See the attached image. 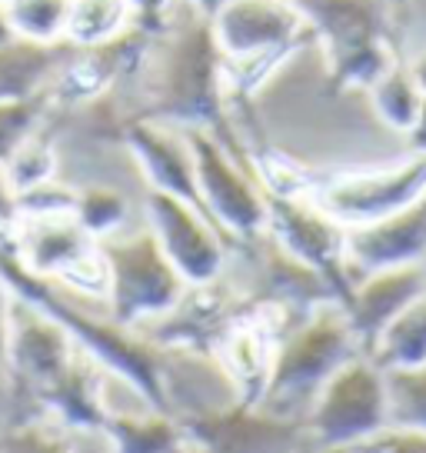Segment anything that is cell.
I'll return each instance as SVG.
<instances>
[{
    "mask_svg": "<svg viewBox=\"0 0 426 453\" xmlns=\"http://www.w3.org/2000/svg\"><path fill=\"white\" fill-rule=\"evenodd\" d=\"M120 94L133 117L210 130L237 160L254 167L256 157L230 120L224 54L213 41L210 17L197 14L186 0H177L160 27L150 30L141 67Z\"/></svg>",
    "mask_w": 426,
    "mask_h": 453,
    "instance_id": "obj_1",
    "label": "cell"
},
{
    "mask_svg": "<svg viewBox=\"0 0 426 453\" xmlns=\"http://www.w3.org/2000/svg\"><path fill=\"white\" fill-rule=\"evenodd\" d=\"M363 354L354 326L337 300L313 307L277 337L273 367L260 407L286 417H307L313 396L337 370Z\"/></svg>",
    "mask_w": 426,
    "mask_h": 453,
    "instance_id": "obj_2",
    "label": "cell"
},
{
    "mask_svg": "<svg viewBox=\"0 0 426 453\" xmlns=\"http://www.w3.org/2000/svg\"><path fill=\"white\" fill-rule=\"evenodd\" d=\"M323 47L330 84L337 90H367L399 60V24L390 0H293Z\"/></svg>",
    "mask_w": 426,
    "mask_h": 453,
    "instance_id": "obj_3",
    "label": "cell"
},
{
    "mask_svg": "<svg viewBox=\"0 0 426 453\" xmlns=\"http://www.w3.org/2000/svg\"><path fill=\"white\" fill-rule=\"evenodd\" d=\"M210 30L233 94H254L300 47L313 43L293 0H230L210 17Z\"/></svg>",
    "mask_w": 426,
    "mask_h": 453,
    "instance_id": "obj_4",
    "label": "cell"
},
{
    "mask_svg": "<svg viewBox=\"0 0 426 453\" xmlns=\"http://www.w3.org/2000/svg\"><path fill=\"white\" fill-rule=\"evenodd\" d=\"M107 260V313L124 326H143L164 317L184 297L186 280L160 250L143 220L100 241Z\"/></svg>",
    "mask_w": 426,
    "mask_h": 453,
    "instance_id": "obj_5",
    "label": "cell"
},
{
    "mask_svg": "<svg viewBox=\"0 0 426 453\" xmlns=\"http://www.w3.org/2000/svg\"><path fill=\"white\" fill-rule=\"evenodd\" d=\"M184 134L194 154L197 194L207 217L224 230L233 250L260 237L267 230V194L256 170L237 160L210 130L184 127Z\"/></svg>",
    "mask_w": 426,
    "mask_h": 453,
    "instance_id": "obj_6",
    "label": "cell"
},
{
    "mask_svg": "<svg viewBox=\"0 0 426 453\" xmlns=\"http://www.w3.org/2000/svg\"><path fill=\"white\" fill-rule=\"evenodd\" d=\"M307 437L310 450L354 447L360 440L390 426L386 407V377L367 354L346 360L330 377L307 411Z\"/></svg>",
    "mask_w": 426,
    "mask_h": 453,
    "instance_id": "obj_7",
    "label": "cell"
},
{
    "mask_svg": "<svg viewBox=\"0 0 426 453\" xmlns=\"http://www.w3.org/2000/svg\"><path fill=\"white\" fill-rule=\"evenodd\" d=\"M190 453H307V420L273 413L233 396L230 403H203L177 411Z\"/></svg>",
    "mask_w": 426,
    "mask_h": 453,
    "instance_id": "obj_8",
    "label": "cell"
},
{
    "mask_svg": "<svg viewBox=\"0 0 426 453\" xmlns=\"http://www.w3.org/2000/svg\"><path fill=\"white\" fill-rule=\"evenodd\" d=\"M256 303L227 277V270L207 283H186L184 297L173 303L164 317L137 326L154 347L177 357H203L210 360L217 343L240 317Z\"/></svg>",
    "mask_w": 426,
    "mask_h": 453,
    "instance_id": "obj_9",
    "label": "cell"
},
{
    "mask_svg": "<svg viewBox=\"0 0 426 453\" xmlns=\"http://www.w3.org/2000/svg\"><path fill=\"white\" fill-rule=\"evenodd\" d=\"M426 194V154L410 150L399 164L340 170L316 177L310 197L343 226H360L403 211Z\"/></svg>",
    "mask_w": 426,
    "mask_h": 453,
    "instance_id": "obj_10",
    "label": "cell"
},
{
    "mask_svg": "<svg viewBox=\"0 0 426 453\" xmlns=\"http://www.w3.org/2000/svg\"><path fill=\"white\" fill-rule=\"evenodd\" d=\"M267 234L293 260L316 270L330 283L340 307L346 303L356 283L343 247L346 226L337 224L310 194H267Z\"/></svg>",
    "mask_w": 426,
    "mask_h": 453,
    "instance_id": "obj_11",
    "label": "cell"
},
{
    "mask_svg": "<svg viewBox=\"0 0 426 453\" xmlns=\"http://www.w3.org/2000/svg\"><path fill=\"white\" fill-rule=\"evenodd\" d=\"M141 220L147 224L154 241L160 243V250L167 254V260L186 283L217 280L227 270L230 257H233V243L190 200L160 194V190H147Z\"/></svg>",
    "mask_w": 426,
    "mask_h": 453,
    "instance_id": "obj_12",
    "label": "cell"
},
{
    "mask_svg": "<svg viewBox=\"0 0 426 453\" xmlns=\"http://www.w3.org/2000/svg\"><path fill=\"white\" fill-rule=\"evenodd\" d=\"M124 150L137 164L147 190L173 194V197L190 200L194 207L203 211L197 194V177H194V154H190L184 127L137 117L124 130Z\"/></svg>",
    "mask_w": 426,
    "mask_h": 453,
    "instance_id": "obj_13",
    "label": "cell"
},
{
    "mask_svg": "<svg viewBox=\"0 0 426 453\" xmlns=\"http://www.w3.org/2000/svg\"><path fill=\"white\" fill-rule=\"evenodd\" d=\"M286 320L277 311L256 303L254 311L240 317L237 324L227 330V337L217 343L213 350V364L230 380L240 400L247 403H260L267 377L273 367V350H277V337L286 330Z\"/></svg>",
    "mask_w": 426,
    "mask_h": 453,
    "instance_id": "obj_14",
    "label": "cell"
},
{
    "mask_svg": "<svg viewBox=\"0 0 426 453\" xmlns=\"http://www.w3.org/2000/svg\"><path fill=\"white\" fill-rule=\"evenodd\" d=\"M343 247H346V264L356 277L369 270L426 264V194L380 220L346 226Z\"/></svg>",
    "mask_w": 426,
    "mask_h": 453,
    "instance_id": "obj_15",
    "label": "cell"
},
{
    "mask_svg": "<svg viewBox=\"0 0 426 453\" xmlns=\"http://www.w3.org/2000/svg\"><path fill=\"white\" fill-rule=\"evenodd\" d=\"M420 294H426V264L369 270L356 277L354 290L343 303V313L354 326L363 354H369V347L384 334V326Z\"/></svg>",
    "mask_w": 426,
    "mask_h": 453,
    "instance_id": "obj_16",
    "label": "cell"
},
{
    "mask_svg": "<svg viewBox=\"0 0 426 453\" xmlns=\"http://www.w3.org/2000/svg\"><path fill=\"white\" fill-rule=\"evenodd\" d=\"M64 54V43L11 41L0 43V100L47 97V87Z\"/></svg>",
    "mask_w": 426,
    "mask_h": 453,
    "instance_id": "obj_17",
    "label": "cell"
},
{
    "mask_svg": "<svg viewBox=\"0 0 426 453\" xmlns=\"http://www.w3.org/2000/svg\"><path fill=\"white\" fill-rule=\"evenodd\" d=\"M114 453H190L177 413L141 407L133 413H110L100 426Z\"/></svg>",
    "mask_w": 426,
    "mask_h": 453,
    "instance_id": "obj_18",
    "label": "cell"
},
{
    "mask_svg": "<svg viewBox=\"0 0 426 453\" xmlns=\"http://www.w3.org/2000/svg\"><path fill=\"white\" fill-rule=\"evenodd\" d=\"M367 357L380 370H407L426 364V294L407 303L384 326Z\"/></svg>",
    "mask_w": 426,
    "mask_h": 453,
    "instance_id": "obj_19",
    "label": "cell"
},
{
    "mask_svg": "<svg viewBox=\"0 0 426 453\" xmlns=\"http://www.w3.org/2000/svg\"><path fill=\"white\" fill-rule=\"evenodd\" d=\"M73 187V217L94 241L114 237L133 224V200L114 180H84Z\"/></svg>",
    "mask_w": 426,
    "mask_h": 453,
    "instance_id": "obj_20",
    "label": "cell"
},
{
    "mask_svg": "<svg viewBox=\"0 0 426 453\" xmlns=\"http://www.w3.org/2000/svg\"><path fill=\"white\" fill-rule=\"evenodd\" d=\"M0 167L7 173V180L14 187V194H27L34 187L57 180L60 177V147L50 124L43 120V127H37L34 134H27L24 141L17 143L11 154L0 160Z\"/></svg>",
    "mask_w": 426,
    "mask_h": 453,
    "instance_id": "obj_21",
    "label": "cell"
},
{
    "mask_svg": "<svg viewBox=\"0 0 426 453\" xmlns=\"http://www.w3.org/2000/svg\"><path fill=\"white\" fill-rule=\"evenodd\" d=\"M367 94H369L373 113H377L390 130H397V134L407 137L413 127V120H416V111H420V100H423V90L413 81L407 60H403V57L393 60V64L367 87Z\"/></svg>",
    "mask_w": 426,
    "mask_h": 453,
    "instance_id": "obj_22",
    "label": "cell"
},
{
    "mask_svg": "<svg viewBox=\"0 0 426 453\" xmlns=\"http://www.w3.org/2000/svg\"><path fill=\"white\" fill-rule=\"evenodd\" d=\"M130 27H133V11L127 0H73L64 43L100 47V43L117 41Z\"/></svg>",
    "mask_w": 426,
    "mask_h": 453,
    "instance_id": "obj_23",
    "label": "cell"
},
{
    "mask_svg": "<svg viewBox=\"0 0 426 453\" xmlns=\"http://www.w3.org/2000/svg\"><path fill=\"white\" fill-rule=\"evenodd\" d=\"M73 0H4L11 34L20 41L64 43Z\"/></svg>",
    "mask_w": 426,
    "mask_h": 453,
    "instance_id": "obj_24",
    "label": "cell"
},
{
    "mask_svg": "<svg viewBox=\"0 0 426 453\" xmlns=\"http://www.w3.org/2000/svg\"><path fill=\"white\" fill-rule=\"evenodd\" d=\"M390 424L426 430V364L407 370H384Z\"/></svg>",
    "mask_w": 426,
    "mask_h": 453,
    "instance_id": "obj_25",
    "label": "cell"
},
{
    "mask_svg": "<svg viewBox=\"0 0 426 453\" xmlns=\"http://www.w3.org/2000/svg\"><path fill=\"white\" fill-rule=\"evenodd\" d=\"M47 113H50V100L47 97L0 100V160L11 154L27 134L43 127Z\"/></svg>",
    "mask_w": 426,
    "mask_h": 453,
    "instance_id": "obj_26",
    "label": "cell"
},
{
    "mask_svg": "<svg viewBox=\"0 0 426 453\" xmlns=\"http://www.w3.org/2000/svg\"><path fill=\"white\" fill-rule=\"evenodd\" d=\"M346 453H426V430L390 424L380 434L346 447Z\"/></svg>",
    "mask_w": 426,
    "mask_h": 453,
    "instance_id": "obj_27",
    "label": "cell"
},
{
    "mask_svg": "<svg viewBox=\"0 0 426 453\" xmlns=\"http://www.w3.org/2000/svg\"><path fill=\"white\" fill-rule=\"evenodd\" d=\"M127 4H130V11H133V24L154 30V27H160L164 17L171 14L177 0H127Z\"/></svg>",
    "mask_w": 426,
    "mask_h": 453,
    "instance_id": "obj_28",
    "label": "cell"
},
{
    "mask_svg": "<svg viewBox=\"0 0 426 453\" xmlns=\"http://www.w3.org/2000/svg\"><path fill=\"white\" fill-rule=\"evenodd\" d=\"M14 217H17V194L11 180H7V173L0 167V234H7L11 226H14Z\"/></svg>",
    "mask_w": 426,
    "mask_h": 453,
    "instance_id": "obj_29",
    "label": "cell"
},
{
    "mask_svg": "<svg viewBox=\"0 0 426 453\" xmlns=\"http://www.w3.org/2000/svg\"><path fill=\"white\" fill-rule=\"evenodd\" d=\"M407 141H410V150L426 154V94H423V100H420V111H416V120H413Z\"/></svg>",
    "mask_w": 426,
    "mask_h": 453,
    "instance_id": "obj_30",
    "label": "cell"
},
{
    "mask_svg": "<svg viewBox=\"0 0 426 453\" xmlns=\"http://www.w3.org/2000/svg\"><path fill=\"white\" fill-rule=\"evenodd\" d=\"M407 67H410L413 73V81H416V87L426 94V47L420 50V54L413 57V60H407Z\"/></svg>",
    "mask_w": 426,
    "mask_h": 453,
    "instance_id": "obj_31",
    "label": "cell"
},
{
    "mask_svg": "<svg viewBox=\"0 0 426 453\" xmlns=\"http://www.w3.org/2000/svg\"><path fill=\"white\" fill-rule=\"evenodd\" d=\"M186 4H190V7L197 11V14L213 17V14H217V11H220V7H227L230 0H186Z\"/></svg>",
    "mask_w": 426,
    "mask_h": 453,
    "instance_id": "obj_32",
    "label": "cell"
},
{
    "mask_svg": "<svg viewBox=\"0 0 426 453\" xmlns=\"http://www.w3.org/2000/svg\"><path fill=\"white\" fill-rule=\"evenodd\" d=\"M7 303H11V287L0 277V350H4V324H7Z\"/></svg>",
    "mask_w": 426,
    "mask_h": 453,
    "instance_id": "obj_33",
    "label": "cell"
},
{
    "mask_svg": "<svg viewBox=\"0 0 426 453\" xmlns=\"http://www.w3.org/2000/svg\"><path fill=\"white\" fill-rule=\"evenodd\" d=\"M14 34H11V24H7V11H4V0H0V43L11 41Z\"/></svg>",
    "mask_w": 426,
    "mask_h": 453,
    "instance_id": "obj_34",
    "label": "cell"
},
{
    "mask_svg": "<svg viewBox=\"0 0 426 453\" xmlns=\"http://www.w3.org/2000/svg\"><path fill=\"white\" fill-rule=\"evenodd\" d=\"M307 453H346V447H330V450H307Z\"/></svg>",
    "mask_w": 426,
    "mask_h": 453,
    "instance_id": "obj_35",
    "label": "cell"
}]
</instances>
